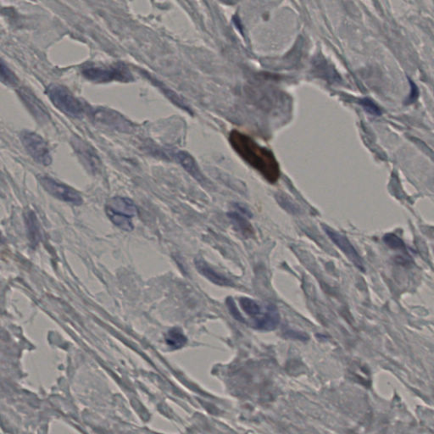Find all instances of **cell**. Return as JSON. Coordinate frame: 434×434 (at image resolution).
<instances>
[{"label": "cell", "mask_w": 434, "mask_h": 434, "mask_svg": "<svg viewBox=\"0 0 434 434\" xmlns=\"http://www.w3.org/2000/svg\"><path fill=\"white\" fill-rule=\"evenodd\" d=\"M229 140L240 157L260 172L268 182L274 183L279 179L280 167L270 150L260 146L251 138L239 131H232Z\"/></svg>", "instance_id": "1"}, {"label": "cell", "mask_w": 434, "mask_h": 434, "mask_svg": "<svg viewBox=\"0 0 434 434\" xmlns=\"http://www.w3.org/2000/svg\"><path fill=\"white\" fill-rule=\"evenodd\" d=\"M82 73L89 81L99 84L113 81L128 83L133 80V76L128 68L121 63L108 66L86 64L82 67Z\"/></svg>", "instance_id": "2"}, {"label": "cell", "mask_w": 434, "mask_h": 434, "mask_svg": "<svg viewBox=\"0 0 434 434\" xmlns=\"http://www.w3.org/2000/svg\"><path fill=\"white\" fill-rule=\"evenodd\" d=\"M45 93L52 104L66 116L78 118L86 111L83 103L66 87L50 84L47 87Z\"/></svg>", "instance_id": "3"}, {"label": "cell", "mask_w": 434, "mask_h": 434, "mask_svg": "<svg viewBox=\"0 0 434 434\" xmlns=\"http://www.w3.org/2000/svg\"><path fill=\"white\" fill-rule=\"evenodd\" d=\"M105 211L116 227L126 232L133 230L131 218L138 215L139 210L132 200L124 197L112 198L107 203Z\"/></svg>", "instance_id": "4"}, {"label": "cell", "mask_w": 434, "mask_h": 434, "mask_svg": "<svg viewBox=\"0 0 434 434\" xmlns=\"http://www.w3.org/2000/svg\"><path fill=\"white\" fill-rule=\"evenodd\" d=\"M20 139L28 154L38 164L49 166L52 163L48 144L40 135L33 131H23L20 133Z\"/></svg>", "instance_id": "5"}, {"label": "cell", "mask_w": 434, "mask_h": 434, "mask_svg": "<svg viewBox=\"0 0 434 434\" xmlns=\"http://www.w3.org/2000/svg\"><path fill=\"white\" fill-rule=\"evenodd\" d=\"M89 116L97 123L101 124L103 126L116 131L129 132L133 130V125L131 121L111 108L104 107L90 108Z\"/></svg>", "instance_id": "6"}, {"label": "cell", "mask_w": 434, "mask_h": 434, "mask_svg": "<svg viewBox=\"0 0 434 434\" xmlns=\"http://www.w3.org/2000/svg\"><path fill=\"white\" fill-rule=\"evenodd\" d=\"M39 182L49 195L56 199L76 205H81L84 202L81 195L76 190L51 177L42 176L39 177Z\"/></svg>", "instance_id": "7"}, {"label": "cell", "mask_w": 434, "mask_h": 434, "mask_svg": "<svg viewBox=\"0 0 434 434\" xmlns=\"http://www.w3.org/2000/svg\"><path fill=\"white\" fill-rule=\"evenodd\" d=\"M71 145L82 163L89 172L97 173L101 170L102 162L100 158L97 154L96 150L89 143L78 137H74Z\"/></svg>", "instance_id": "8"}, {"label": "cell", "mask_w": 434, "mask_h": 434, "mask_svg": "<svg viewBox=\"0 0 434 434\" xmlns=\"http://www.w3.org/2000/svg\"><path fill=\"white\" fill-rule=\"evenodd\" d=\"M323 229L328 237H330L331 240L343 251V254L348 257V260H350L359 270L364 272L363 260L358 252L356 251V249L354 248L353 245H351V242L348 241V238L344 237L343 235L335 232L331 227H327L324 225Z\"/></svg>", "instance_id": "9"}, {"label": "cell", "mask_w": 434, "mask_h": 434, "mask_svg": "<svg viewBox=\"0 0 434 434\" xmlns=\"http://www.w3.org/2000/svg\"><path fill=\"white\" fill-rule=\"evenodd\" d=\"M18 94L31 113L33 114V117H35L39 123H47L49 121L50 116L45 106L32 92L26 89H20Z\"/></svg>", "instance_id": "10"}, {"label": "cell", "mask_w": 434, "mask_h": 434, "mask_svg": "<svg viewBox=\"0 0 434 434\" xmlns=\"http://www.w3.org/2000/svg\"><path fill=\"white\" fill-rule=\"evenodd\" d=\"M280 321V314L278 308L273 304H268L260 318L252 321V327L256 330L273 331L278 328Z\"/></svg>", "instance_id": "11"}, {"label": "cell", "mask_w": 434, "mask_h": 434, "mask_svg": "<svg viewBox=\"0 0 434 434\" xmlns=\"http://www.w3.org/2000/svg\"><path fill=\"white\" fill-rule=\"evenodd\" d=\"M195 266L198 272L207 278L211 283H215L216 285L222 286V287H233L234 284L232 281L226 278L224 275H222L214 270L204 259L201 257L195 258Z\"/></svg>", "instance_id": "12"}, {"label": "cell", "mask_w": 434, "mask_h": 434, "mask_svg": "<svg viewBox=\"0 0 434 434\" xmlns=\"http://www.w3.org/2000/svg\"><path fill=\"white\" fill-rule=\"evenodd\" d=\"M166 342L171 348L178 349L187 343V339L180 328H174L168 331L166 335Z\"/></svg>", "instance_id": "13"}, {"label": "cell", "mask_w": 434, "mask_h": 434, "mask_svg": "<svg viewBox=\"0 0 434 434\" xmlns=\"http://www.w3.org/2000/svg\"><path fill=\"white\" fill-rule=\"evenodd\" d=\"M239 304L242 311H245V313L253 319L252 321L260 318L263 314L262 309L260 307V305L254 300L246 298V297H242V298L239 299Z\"/></svg>", "instance_id": "14"}, {"label": "cell", "mask_w": 434, "mask_h": 434, "mask_svg": "<svg viewBox=\"0 0 434 434\" xmlns=\"http://www.w3.org/2000/svg\"><path fill=\"white\" fill-rule=\"evenodd\" d=\"M228 216L231 218L232 222H234L236 228L239 231L241 234L245 235L247 237L253 235L254 231H253L251 225L249 223L248 221H246L245 217L240 215L239 213L230 212L228 213Z\"/></svg>", "instance_id": "15"}, {"label": "cell", "mask_w": 434, "mask_h": 434, "mask_svg": "<svg viewBox=\"0 0 434 434\" xmlns=\"http://www.w3.org/2000/svg\"><path fill=\"white\" fill-rule=\"evenodd\" d=\"M177 158L179 160L180 163L182 164V167H184L185 169L187 170L190 174H192L195 178L200 179V175L199 173V171H198L197 167L195 166L194 159L190 157V155L186 154L184 152H179V153H177Z\"/></svg>", "instance_id": "16"}, {"label": "cell", "mask_w": 434, "mask_h": 434, "mask_svg": "<svg viewBox=\"0 0 434 434\" xmlns=\"http://www.w3.org/2000/svg\"><path fill=\"white\" fill-rule=\"evenodd\" d=\"M1 81L8 86L15 87L18 84L17 77L5 65L4 61L1 62Z\"/></svg>", "instance_id": "17"}, {"label": "cell", "mask_w": 434, "mask_h": 434, "mask_svg": "<svg viewBox=\"0 0 434 434\" xmlns=\"http://www.w3.org/2000/svg\"><path fill=\"white\" fill-rule=\"evenodd\" d=\"M384 240L385 243L393 250H405L404 242L396 235L388 233L384 236Z\"/></svg>", "instance_id": "18"}, {"label": "cell", "mask_w": 434, "mask_h": 434, "mask_svg": "<svg viewBox=\"0 0 434 434\" xmlns=\"http://www.w3.org/2000/svg\"><path fill=\"white\" fill-rule=\"evenodd\" d=\"M227 307H228V309H229L230 313L232 314V316H233L236 320L241 321V322H245V318L241 316L239 311L237 310V306L235 305L234 301H233V300H232V298L227 299Z\"/></svg>", "instance_id": "19"}, {"label": "cell", "mask_w": 434, "mask_h": 434, "mask_svg": "<svg viewBox=\"0 0 434 434\" xmlns=\"http://www.w3.org/2000/svg\"><path fill=\"white\" fill-rule=\"evenodd\" d=\"M361 104L366 108V111L370 113L378 116L379 114H381L379 111L378 107L376 106V104H374L373 102L369 100V99H364L361 101Z\"/></svg>", "instance_id": "20"}]
</instances>
